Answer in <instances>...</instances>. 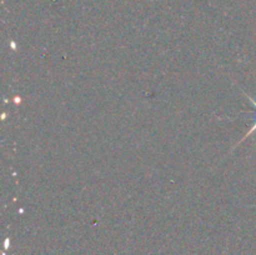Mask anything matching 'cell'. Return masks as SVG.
<instances>
[{"label":"cell","mask_w":256,"mask_h":255,"mask_svg":"<svg viewBox=\"0 0 256 255\" xmlns=\"http://www.w3.org/2000/svg\"><path fill=\"white\" fill-rule=\"evenodd\" d=\"M249 100H250V102H252V104H254V105H255V108H256V102H254V100H252V98H250V96H249Z\"/></svg>","instance_id":"cell-2"},{"label":"cell","mask_w":256,"mask_h":255,"mask_svg":"<svg viewBox=\"0 0 256 255\" xmlns=\"http://www.w3.org/2000/svg\"><path fill=\"white\" fill-rule=\"evenodd\" d=\"M255 130H256V122H255V125H254V126H252V129H250V130H249V132H248V134H246V136H245V138H248V136H249V135H250V134H252V132H255ZM245 138H244V139H245Z\"/></svg>","instance_id":"cell-1"}]
</instances>
